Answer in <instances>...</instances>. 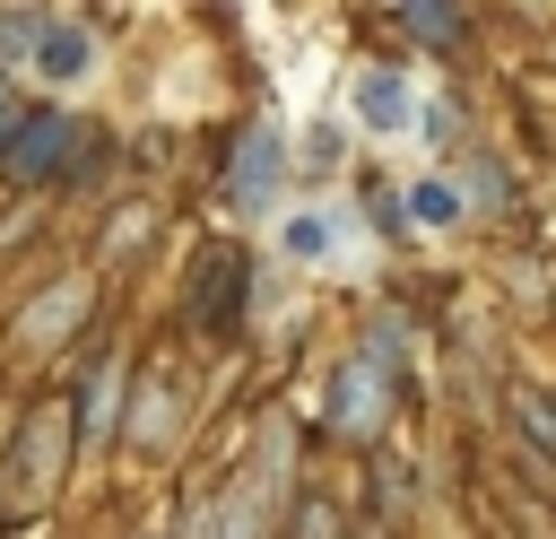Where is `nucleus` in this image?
Instances as JSON below:
<instances>
[{"label":"nucleus","instance_id":"obj_1","mask_svg":"<svg viewBox=\"0 0 556 539\" xmlns=\"http://www.w3.org/2000/svg\"><path fill=\"white\" fill-rule=\"evenodd\" d=\"M269 252L287 270H374V235L348 200H295L269 217Z\"/></svg>","mask_w":556,"mask_h":539},{"label":"nucleus","instance_id":"obj_2","mask_svg":"<svg viewBox=\"0 0 556 539\" xmlns=\"http://www.w3.org/2000/svg\"><path fill=\"white\" fill-rule=\"evenodd\" d=\"M17 35H26V70H35L43 87H87V78H96V35H87V17H17Z\"/></svg>","mask_w":556,"mask_h":539},{"label":"nucleus","instance_id":"obj_3","mask_svg":"<svg viewBox=\"0 0 556 539\" xmlns=\"http://www.w3.org/2000/svg\"><path fill=\"white\" fill-rule=\"evenodd\" d=\"M417 104H426V96H417L408 70H382V61H374V70L348 78V113H356V130H374V139H408V130H417Z\"/></svg>","mask_w":556,"mask_h":539},{"label":"nucleus","instance_id":"obj_4","mask_svg":"<svg viewBox=\"0 0 556 539\" xmlns=\"http://www.w3.org/2000/svg\"><path fill=\"white\" fill-rule=\"evenodd\" d=\"M330 400H339L330 417H339L348 435H374V426H382V365H374V356H356V365L330 383Z\"/></svg>","mask_w":556,"mask_h":539},{"label":"nucleus","instance_id":"obj_5","mask_svg":"<svg viewBox=\"0 0 556 539\" xmlns=\"http://www.w3.org/2000/svg\"><path fill=\"white\" fill-rule=\"evenodd\" d=\"M400 209H408L417 235H452V226H460V183H452V174H417V183L400 191Z\"/></svg>","mask_w":556,"mask_h":539},{"label":"nucleus","instance_id":"obj_6","mask_svg":"<svg viewBox=\"0 0 556 539\" xmlns=\"http://www.w3.org/2000/svg\"><path fill=\"white\" fill-rule=\"evenodd\" d=\"M78 313H87V278H70V287H52V296H43V304H35L26 322H17V339H26V348H52V330H70Z\"/></svg>","mask_w":556,"mask_h":539},{"label":"nucleus","instance_id":"obj_7","mask_svg":"<svg viewBox=\"0 0 556 539\" xmlns=\"http://www.w3.org/2000/svg\"><path fill=\"white\" fill-rule=\"evenodd\" d=\"M278 165H287V139H278V130H252V139H243V156H235V200H261Z\"/></svg>","mask_w":556,"mask_h":539},{"label":"nucleus","instance_id":"obj_8","mask_svg":"<svg viewBox=\"0 0 556 539\" xmlns=\"http://www.w3.org/2000/svg\"><path fill=\"white\" fill-rule=\"evenodd\" d=\"M304 539H339V513H330V504H313V513H304Z\"/></svg>","mask_w":556,"mask_h":539}]
</instances>
